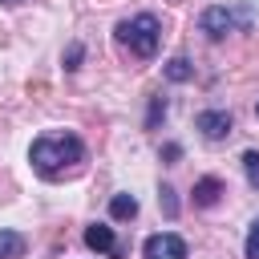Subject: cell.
<instances>
[{
    "label": "cell",
    "instance_id": "obj_1",
    "mask_svg": "<svg viewBox=\"0 0 259 259\" xmlns=\"http://www.w3.org/2000/svg\"><path fill=\"white\" fill-rule=\"evenodd\" d=\"M28 158H32V166H36L45 178H57V174L73 170V166L85 158V146H81V138H73V134H45V138L32 142Z\"/></svg>",
    "mask_w": 259,
    "mask_h": 259
},
{
    "label": "cell",
    "instance_id": "obj_2",
    "mask_svg": "<svg viewBox=\"0 0 259 259\" xmlns=\"http://www.w3.org/2000/svg\"><path fill=\"white\" fill-rule=\"evenodd\" d=\"M117 40L130 45V53H138V57H154V53H158V40H162L158 16L142 12V16H134V20H121V24H117Z\"/></svg>",
    "mask_w": 259,
    "mask_h": 259
},
{
    "label": "cell",
    "instance_id": "obj_3",
    "mask_svg": "<svg viewBox=\"0 0 259 259\" xmlns=\"http://www.w3.org/2000/svg\"><path fill=\"white\" fill-rule=\"evenodd\" d=\"M198 24H202V32H206V36H214V40H219V36H227L235 24H243V28H247V24H251V8L231 12V8H223V4H214V8H206V12L198 16Z\"/></svg>",
    "mask_w": 259,
    "mask_h": 259
},
{
    "label": "cell",
    "instance_id": "obj_4",
    "mask_svg": "<svg viewBox=\"0 0 259 259\" xmlns=\"http://www.w3.org/2000/svg\"><path fill=\"white\" fill-rule=\"evenodd\" d=\"M142 255H146V259H186V239L174 235V231L150 235V239L142 243Z\"/></svg>",
    "mask_w": 259,
    "mask_h": 259
},
{
    "label": "cell",
    "instance_id": "obj_5",
    "mask_svg": "<svg viewBox=\"0 0 259 259\" xmlns=\"http://www.w3.org/2000/svg\"><path fill=\"white\" fill-rule=\"evenodd\" d=\"M194 125L202 130V138L219 142V138H227V134H231V113H227V109H206V113H198V117H194Z\"/></svg>",
    "mask_w": 259,
    "mask_h": 259
},
{
    "label": "cell",
    "instance_id": "obj_6",
    "mask_svg": "<svg viewBox=\"0 0 259 259\" xmlns=\"http://www.w3.org/2000/svg\"><path fill=\"white\" fill-rule=\"evenodd\" d=\"M85 247H89V251H109V255H121V251H117V243H113V227H105V223L85 227Z\"/></svg>",
    "mask_w": 259,
    "mask_h": 259
},
{
    "label": "cell",
    "instance_id": "obj_7",
    "mask_svg": "<svg viewBox=\"0 0 259 259\" xmlns=\"http://www.w3.org/2000/svg\"><path fill=\"white\" fill-rule=\"evenodd\" d=\"M219 194H223V182H219V178H198V182H194V202H198V206H214Z\"/></svg>",
    "mask_w": 259,
    "mask_h": 259
},
{
    "label": "cell",
    "instance_id": "obj_8",
    "mask_svg": "<svg viewBox=\"0 0 259 259\" xmlns=\"http://www.w3.org/2000/svg\"><path fill=\"white\" fill-rule=\"evenodd\" d=\"M109 214L113 219H134L138 214V198L134 194H113L109 198Z\"/></svg>",
    "mask_w": 259,
    "mask_h": 259
},
{
    "label": "cell",
    "instance_id": "obj_9",
    "mask_svg": "<svg viewBox=\"0 0 259 259\" xmlns=\"http://www.w3.org/2000/svg\"><path fill=\"white\" fill-rule=\"evenodd\" d=\"M24 251V235L16 231H0V259H16Z\"/></svg>",
    "mask_w": 259,
    "mask_h": 259
},
{
    "label": "cell",
    "instance_id": "obj_10",
    "mask_svg": "<svg viewBox=\"0 0 259 259\" xmlns=\"http://www.w3.org/2000/svg\"><path fill=\"white\" fill-rule=\"evenodd\" d=\"M166 77H170V81H190V61H186V57L166 61Z\"/></svg>",
    "mask_w": 259,
    "mask_h": 259
},
{
    "label": "cell",
    "instance_id": "obj_11",
    "mask_svg": "<svg viewBox=\"0 0 259 259\" xmlns=\"http://www.w3.org/2000/svg\"><path fill=\"white\" fill-rule=\"evenodd\" d=\"M243 170H247V182L259 190V150H247L243 154Z\"/></svg>",
    "mask_w": 259,
    "mask_h": 259
},
{
    "label": "cell",
    "instance_id": "obj_12",
    "mask_svg": "<svg viewBox=\"0 0 259 259\" xmlns=\"http://www.w3.org/2000/svg\"><path fill=\"white\" fill-rule=\"evenodd\" d=\"M247 259H259V219H255L251 231H247Z\"/></svg>",
    "mask_w": 259,
    "mask_h": 259
},
{
    "label": "cell",
    "instance_id": "obj_13",
    "mask_svg": "<svg viewBox=\"0 0 259 259\" xmlns=\"http://www.w3.org/2000/svg\"><path fill=\"white\" fill-rule=\"evenodd\" d=\"M162 206H166V214H178V202H174V190L170 186H162Z\"/></svg>",
    "mask_w": 259,
    "mask_h": 259
},
{
    "label": "cell",
    "instance_id": "obj_14",
    "mask_svg": "<svg viewBox=\"0 0 259 259\" xmlns=\"http://www.w3.org/2000/svg\"><path fill=\"white\" fill-rule=\"evenodd\" d=\"M81 61V45H69V57H65V69H77Z\"/></svg>",
    "mask_w": 259,
    "mask_h": 259
},
{
    "label": "cell",
    "instance_id": "obj_15",
    "mask_svg": "<svg viewBox=\"0 0 259 259\" xmlns=\"http://www.w3.org/2000/svg\"><path fill=\"white\" fill-rule=\"evenodd\" d=\"M162 113H166V101H162V97H158V101H154V105H150V125H154V121H158V117H162Z\"/></svg>",
    "mask_w": 259,
    "mask_h": 259
},
{
    "label": "cell",
    "instance_id": "obj_16",
    "mask_svg": "<svg viewBox=\"0 0 259 259\" xmlns=\"http://www.w3.org/2000/svg\"><path fill=\"white\" fill-rule=\"evenodd\" d=\"M255 113H259V105H255Z\"/></svg>",
    "mask_w": 259,
    "mask_h": 259
},
{
    "label": "cell",
    "instance_id": "obj_17",
    "mask_svg": "<svg viewBox=\"0 0 259 259\" xmlns=\"http://www.w3.org/2000/svg\"><path fill=\"white\" fill-rule=\"evenodd\" d=\"M8 4H12V0H8Z\"/></svg>",
    "mask_w": 259,
    "mask_h": 259
}]
</instances>
